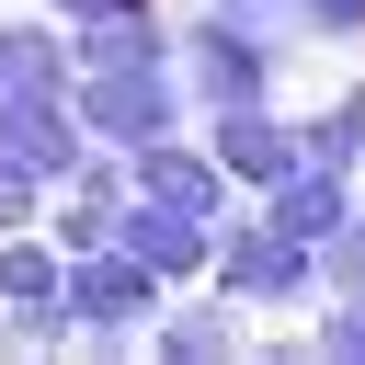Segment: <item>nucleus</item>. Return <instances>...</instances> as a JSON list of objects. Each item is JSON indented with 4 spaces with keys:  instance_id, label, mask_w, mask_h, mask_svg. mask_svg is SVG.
<instances>
[{
    "instance_id": "nucleus-1",
    "label": "nucleus",
    "mask_w": 365,
    "mask_h": 365,
    "mask_svg": "<svg viewBox=\"0 0 365 365\" xmlns=\"http://www.w3.org/2000/svg\"><path fill=\"white\" fill-rule=\"evenodd\" d=\"M68 114H80L91 137L148 148V137L171 125V57H137V68H80V80H68Z\"/></svg>"
},
{
    "instance_id": "nucleus-2",
    "label": "nucleus",
    "mask_w": 365,
    "mask_h": 365,
    "mask_svg": "<svg viewBox=\"0 0 365 365\" xmlns=\"http://www.w3.org/2000/svg\"><path fill=\"white\" fill-rule=\"evenodd\" d=\"M308 240L297 228H274V217H251V228H228L217 240V285L240 297V308H285V297H308Z\"/></svg>"
},
{
    "instance_id": "nucleus-3",
    "label": "nucleus",
    "mask_w": 365,
    "mask_h": 365,
    "mask_svg": "<svg viewBox=\"0 0 365 365\" xmlns=\"http://www.w3.org/2000/svg\"><path fill=\"white\" fill-rule=\"evenodd\" d=\"M182 68H194V91L217 103V114H240V103H262V80H274V46L251 34V23H228V11H205L182 46H171Z\"/></svg>"
},
{
    "instance_id": "nucleus-4",
    "label": "nucleus",
    "mask_w": 365,
    "mask_h": 365,
    "mask_svg": "<svg viewBox=\"0 0 365 365\" xmlns=\"http://www.w3.org/2000/svg\"><path fill=\"white\" fill-rule=\"evenodd\" d=\"M148 285H160V274H148L125 240H91V262L57 285V319H68V331H137V319H148Z\"/></svg>"
},
{
    "instance_id": "nucleus-5",
    "label": "nucleus",
    "mask_w": 365,
    "mask_h": 365,
    "mask_svg": "<svg viewBox=\"0 0 365 365\" xmlns=\"http://www.w3.org/2000/svg\"><path fill=\"white\" fill-rule=\"evenodd\" d=\"M114 240H125V251H137L160 285L217 274V240H205V217H194V205H160V194H148V205H125V217H114Z\"/></svg>"
},
{
    "instance_id": "nucleus-6",
    "label": "nucleus",
    "mask_w": 365,
    "mask_h": 365,
    "mask_svg": "<svg viewBox=\"0 0 365 365\" xmlns=\"http://www.w3.org/2000/svg\"><path fill=\"white\" fill-rule=\"evenodd\" d=\"M217 171L251 182V194H274V182L308 171V148H297V125H274L262 103H240V114H217Z\"/></svg>"
},
{
    "instance_id": "nucleus-7",
    "label": "nucleus",
    "mask_w": 365,
    "mask_h": 365,
    "mask_svg": "<svg viewBox=\"0 0 365 365\" xmlns=\"http://www.w3.org/2000/svg\"><path fill=\"white\" fill-rule=\"evenodd\" d=\"M0 148L34 182H80V125L57 114V91H0Z\"/></svg>"
},
{
    "instance_id": "nucleus-8",
    "label": "nucleus",
    "mask_w": 365,
    "mask_h": 365,
    "mask_svg": "<svg viewBox=\"0 0 365 365\" xmlns=\"http://www.w3.org/2000/svg\"><path fill=\"white\" fill-rule=\"evenodd\" d=\"M137 182H148L160 205H194V217H217V148H182L171 125L137 148Z\"/></svg>"
},
{
    "instance_id": "nucleus-9",
    "label": "nucleus",
    "mask_w": 365,
    "mask_h": 365,
    "mask_svg": "<svg viewBox=\"0 0 365 365\" xmlns=\"http://www.w3.org/2000/svg\"><path fill=\"white\" fill-rule=\"evenodd\" d=\"M57 251L46 240H0V308H23V331H57Z\"/></svg>"
},
{
    "instance_id": "nucleus-10",
    "label": "nucleus",
    "mask_w": 365,
    "mask_h": 365,
    "mask_svg": "<svg viewBox=\"0 0 365 365\" xmlns=\"http://www.w3.org/2000/svg\"><path fill=\"white\" fill-rule=\"evenodd\" d=\"M68 80H80V57H68L46 23H11V34H0V91H57V103H68Z\"/></svg>"
},
{
    "instance_id": "nucleus-11",
    "label": "nucleus",
    "mask_w": 365,
    "mask_h": 365,
    "mask_svg": "<svg viewBox=\"0 0 365 365\" xmlns=\"http://www.w3.org/2000/svg\"><path fill=\"white\" fill-rule=\"evenodd\" d=\"M262 217L297 228V240H331V228H342V171H297V182H274Z\"/></svg>"
},
{
    "instance_id": "nucleus-12",
    "label": "nucleus",
    "mask_w": 365,
    "mask_h": 365,
    "mask_svg": "<svg viewBox=\"0 0 365 365\" xmlns=\"http://www.w3.org/2000/svg\"><path fill=\"white\" fill-rule=\"evenodd\" d=\"M297 148H308V171H342V182H354V160H365V91H342L331 114H308Z\"/></svg>"
},
{
    "instance_id": "nucleus-13",
    "label": "nucleus",
    "mask_w": 365,
    "mask_h": 365,
    "mask_svg": "<svg viewBox=\"0 0 365 365\" xmlns=\"http://www.w3.org/2000/svg\"><path fill=\"white\" fill-rule=\"evenodd\" d=\"M228 342H240L228 308H171V319H160V354H228Z\"/></svg>"
},
{
    "instance_id": "nucleus-14",
    "label": "nucleus",
    "mask_w": 365,
    "mask_h": 365,
    "mask_svg": "<svg viewBox=\"0 0 365 365\" xmlns=\"http://www.w3.org/2000/svg\"><path fill=\"white\" fill-rule=\"evenodd\" d=\"M331 285H342V297H365V217H342V228H331Z\"/></svg>"
},
{
    "instance_id": "nucleus-15",
    "label": "nucleus",
    "mask_w": 365,
    "mask_h": 365,
    "mask_svg": "<svg viewBox=\"0 0 365 365\" xmlns=\"http://www.w3.org/2000/svg\"><path fill=\"white\" fill-rule=\"evenodd\" d=\"M23 217H34V171L0 148V228H23Z\"/></svg>"
},
{
    "instance_id": "nucleus-16",
    "label": "nucleus",
    "mask_w": 365,
    "mask_h": 365,
    "mask_svg": "<svg viewBox=\"0 0 365 365\" xmlns=\"http://www.w3.org/2000/svg\"><path fill=\"white\" fill-rule=\"evenodd\" d=\"M319 354H365V297H342V308H331V331H319Z\"/></svg>"
},
{
    "instance_id": "nucleus-17",
    "label": "nucleus",
    "mask_w": 365,
    "mask_h": 365,
    "mask_svg": "<svg viewBox=\"0 0 365 365\" xmlns=\"http://www.w3.org/2000/svg\"><path fill=\"white\" fill-rule=\"evenodd\" d=\"M57 23H103V11H137V0H46Z\"/></svg>"
}]
</instances>
